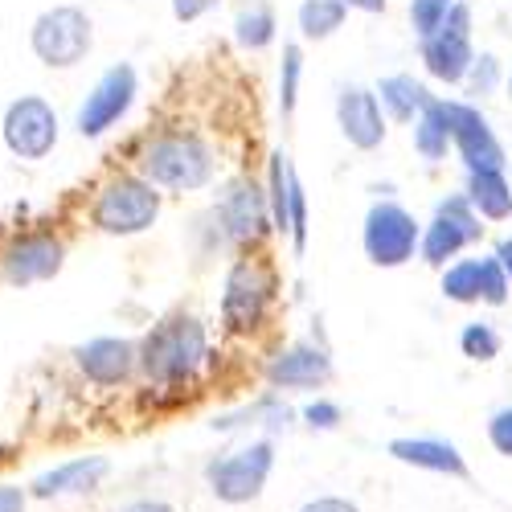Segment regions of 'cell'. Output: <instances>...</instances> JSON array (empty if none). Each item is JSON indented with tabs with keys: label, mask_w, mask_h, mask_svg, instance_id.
Wrapping results in <instances>:
<instances>
[{
	"label": "cell",
	"mask_w": 512,
	"mask_h": 512,
	"mask_svg": "<svg viewBox=\"0 0 512 512\" xmlns=\"http://www.w3.org/2000/svg\"><path fill=\"white\" fill-rule=\"evenodd\" d=\"M209 361H213L209 328L189 312H173L156 320L140 340V377L160 394L193 390L201 373L209 369Z\"/></svg>",
	"instance_id": "obj_1"
},
{
	"label": "cell",
	"mask_w": 512,
	"mask_h": 512,
	"mask_svg": "<svg viewBox=\"0 0 512 512\" xmlns=\"http://www.w3.org/2000/svg\"><path fill=\"white\" fill-rule=\"evenodd\" d=\"M275 443L271 439H242L218 455H209L201 467V480L209 496L226 508H246L263 500L271 476H275Z\"/></svg>",
	"instance_id": "obj_2"
},
{
	"label": "cell",
	"mask_w": 512,
	"mask_h": 512,
	"mask_svg": "<svg viewBox=\"0 0 512 512\" xmlns=\"http://www.w3.org/2000/svg\"><path fill=\"white\" fill-rule=\"evenodd\" d=\"M275 271L259 259H238L226 271L222 283V328L230 336H254L263 332L271 320V304H275Z\"/></svg>",
	"instance_id": "obj_3"
},
{
	"label": "cell",
	"mask_w": 512,
	"mask_h": 512,
	"mask_svg": "<svg viewBox=\"0 0 512 512\" xmlns=\"http://www.w3.org/2000/svg\"><path fill=\"white\" fill-rule=\"evenodd\" d=\"M140 173L148 185L156 189H201L213 177V152L205 140L173 132V136H160L144 148L140 156Z\"/></svg>",
	"instance_id": "obj_4"
},
{
	"label": "cell",
	"mask_w": 512,
	"mask_h": 512,
	"mask_svg": "<svg viewBox=\"0 0 512 512\" xmlns=\"http://www.w3.org/2000/svg\"><path fill=\"white\" fill-rule=\"evenodd\" d=\"M91 46H95L91 17L82 9H74V5L46 9L33 21V29H29V50L37 54L41 66H50V70L78 66L82 58L91 54Z\"/></svg>",
	"instance_id": "obj_5"
},
{
	"label": "cell",
	"mask_w": 512,
	"mask_h": 512,
	"mask_svg": "<svg viewBox=\"0 0 512 512\" xmlns=\"http://www.w3.org/2000/svg\"><path fill=\"white\" fill-rule=\"evenodd\" d=\"M91 218L103 234H144L160 218V193L144 177H111L95 197Z\"/></svg>",
	"instance_id": "obj_6"
},
{
	"label": "cell",
	"mask_w": 512,
	"mask_h": 512,
	"mask_svg": "<svg viewBox=\"0 0 512 512\" xmlns=\"http://www.w3.org/2000/svg\"><path fill=\"white\" fill-rule=\"evenodd\" d=\"M336 377V365L316 340H291L263 361V381L275 394H316Z\"/></svg>",
	"instance_id": "obj_7"
},
{
	"label": "cell",
	"mask_w": 512,
	"mask_h": 512,
	"mask_svg": "<svg viewBox=\"0 0 512 512\" xmlns=\"http://www.w3.org/2000/svg\"><path fill=\"white\" fill-rule=\"evenodd\" d=\"M0 136L5 148L21 160H46L58 148V115L41 95H21L5 107L0 119Z\"/></svg>",
	"instance_id": "obj_8"
},
{
	"label": "cell",
	"mask_w": 512,
	"mask_h": 512,
	"mask_svg": "<svg viewBox=\"0 0 512 512\" xmlns=\"http://www.w3.org/2000/svg\"><path fill=\"white\" fill-rule=\"evenodd\" d=\"M365 254H369V263L377 267H402L414 259V250L422 242V230L414 222V213H406L402 205L394 201H377L369 209V218H365Z\"/></svg>",
	"instance_id": "obj_9"
},
{
	"label": "cell",
	"mask_w": 512,
	"mask_h": 512,
	"mask_svg": "<svg viewBox=\"0 0 512 512\" xmlns=\"http://www.w3.org/2000/svg\"><path fill=\"white\" fill-rule=\"evenodd\" d=\"M66 267V242L50 230H33V234H17L0 250V275L9 287H33L46 283Z\"/></svg>",
	"instance_id": "obj_10"
},
{
	"label": "cell",
	"mask_w": 512,
	"mask_h": 512,
	"mask_svg": "<svg viewBox=\"0 0 512 512\" xmlns=\"http://www.w3.org/2000/svg\"><path fill=\"white\" fill-rule=\"evenodd\" d=\"M422 62L439 82H463L472 70L476 54H472V9L467 5H451L447 21L422 41Z\"/></svg>",
	"instance_id": "obj_11"
},
{
	"label": "cell",
	"mask_w": 512,
	"mask_h": 512,
	"mask_svg": "<svg viewBox=\"0 0 512 512\" xmlns=\"http://www.w3.org/2000/svg\"><path fill=\"white\" fill-rule=\"evenodd\" d=\"M480 234H484V226L476 218L472 201H467V197H447V201H439L431 226L422 230V242H418L422 263L443 267L447 259H455L467 242H480Z\"/></svg>",
	"instance_id": "obj_12"
},
{
	"label": "cell",
	"mask_w": 512,
	"mask_h": 512,
	"mask_svg": "<svg viewBox=\"0 0 512 512\" xmlns=\"http://www.w3.org/2000/svg\"><path fill=\"white\" fill-rule=\"evenodd\" d=\"M295 422H300V410H295L283 394L267 390L259 394L254 402H242L234 410H222V414H213L209 418V431H218V435H238V431H254V439H283L295 431Z\"/></svg>",
	"instance_id": "obj_13"
},
{
	"label": "cell",
	"mask_w": 512,
	"mask_h": 512,
	"mask_svg": "<svg viewBox=\"0 0 512 512\" xmlns=\"http://www.w3.org/2000/svg\"><path fill=\"white\" fill-rule=\"evenodd\" d=\"M74 365L95 390H123L140 373V345L123 336H95L74 349Z\"/></svg>",
	"instance_id": "obj_14"
},
{
	"label": "cell",
	"mask_w": 512,
	"mask_h": 512,
	"mask_svg": "<svg viewBox=\"0 0 512 512\" xmlns=\"http://www.w3.org/2000/svg\"><path fill=\"white\" fill-rule=\"evenodd\" d=\"M132 103H136V70L127 62H119L95 82L87 103L78 107V136H87V140L103 136L111 123H119L127 115Z\"/></svg>",
	"instance_id": "obj_15"
},
{
	"label": "cell",
	"mask_w": 512,
	"mask_h": 512,
	"mask_svg": "<svg viewBox=\"0 0 512 512\" xmlns=\"http://www.w3.org/2000/svg\"><path fill=\"white\" fill-rule=\"evenodd\" d=\"M111 476V459L107 455H74L62 459L46 472H37L29 480V500H70V496H91L103 488Z\"/></svg>",
	"instance_id": "obj_16"
},
{
	"label": "cell",
	"mask_w": 512,
	"mask_h": 512,
	"mask_svg": "<svg viewBox=\"0 0 512 512\" xmlns=\"http://www.w3.org/2000/svg\"><path fill=\"white\" fill-rule=\"evenodd\" d=\"M447 115H451V144L459 148L467 173H504V148L492 136L488 119L467 103H447Z\"/></svg>",
	"instance_id": "obj_17"
},
{
	"label": "cell",
	"mask_w": 512,
	"mask_h": 512,
	"mask_svg": "<svg viewBox=\"0 0 512 512\" xmlns=\"http://www.w3.org/2000/svg\"><path fill=\"white\" fill-rule=\"evenodd\" d=\"M386 455L414 467V472H431V476H447V480H467L472 467L467 455L459 451V443L443 439V435H398L386 443Z\"/></svg>",
	"instance_id": "obj_18"
},
{
	"label": "cell",
	"mask_w": 512,
	"mask_h": 512,
	"mask_svg": "<svg viewBox=\"0 0 512 512\" xmlns=\"http://www.w3.org/2000/svg\"><path fill=\"white\" fill-rule=\"evenodd\" d=\"M336 119H340V132H345V140L361 152L377 148L381 140H386V119H381V103L373 91L365 87H345L336 99Z\"/></svg>",
	"instance_id": "obj_19"
},
{
	"label": "cell",
	"mask_w": 512,
	"mask_h": 512,
	"mask_svg": "<svg viewBox=\"0 0 512 512\" xmlns=\"http://www.w3.org/2000/svg\"><path fill=\"white\" fill-rule=\"evenodd\" d=\"M267 218H271V209H267L263 193L246 181H238L222 201V222L234 242H259L267 234Z\"/></svg>",
	"instance_id": "obj_20"
},
{
	"label": "cell",
	"mask_w": 512,
	"mask_h": 512,
	"mask_svg": "<svg viewBox=\"0 0 512 512\" xmlns=\"http://www.w3.org/2000/svg\"><path fill=\"white\" fill-rule=\"evenodd\" d=\"M377 95H381V107H386L394 119H402V123H410L414 115H422L426 103H431L426 87H422V82H414L410 74H390V78H381Z\"/></svg>",
	"instance_id": "obj_21"
},
{
	"label": "cell",
	"mask_w": 512,
	"mask_h": 512,
	"mask_svg": "<svg viewBox=\"0 0 512 512\" xmlns=\"http://www.w3.org/2000/svg\"><path fill=\"white\" fill-rule=\"evenodd\" d=\"M467 201L492 222L512 218V189H508L504 173H472L467 177Z\"/></svg>",
	"instance_id": "obj_22"
},
{
	"label": "cell",
	"mask_w": 512,
	"mask_h": 512,
	"mask_svg": "<svg viewBox=\"0 0 512 512\" xmlns=\"http://www.w3.org/2000/svg\"><path fill=\"white\" fill-rule=\"evenodd\" d=\"M451 144V115H447V103L443 99H431L426 111L418 115V127H414V148L426 156V160H439Z\"/></svg>",
	"instance_id": "obj_23"
},
{
	"label": "cell",
	"mask_w": 512,
	"mask_h": 512,
	"mask_svg": "<svg viewBox=\"0 0 512 512\" xmlns=\"http://www.w3.org/2000/svg\"><path fill=\"white\" fill-rule=\"evenodd\" d=\"M443 300L451 304H480V259H459L443 271Z\"/></svg>",
	"instance_id": "obj_24"
},
{
	"label": "cell",
	"mask_w": 512,
	"mask_h": 512,
	"mask_svg": "<svg viewBox=\"0 0 512 512\" xmlns=\"http://www.w3.org/2000/svg\"><path fill=\"white\" fill-rule=\"evenodd\" d=\"M500 349H504V340H500L496 324H488V320H472V324H463V332H459V353H463L467 361L488 365V361H496V357H500Z\"/></svg>",
	"instance_id": "obj_25"
},
{
	"label": "cell",
	"mask_w": 512,
	"mask_h": 512,
	"mask_svg": "<svg viewBox=\"0 0 512 512\" xmlns=\"http://www.w3.org/2000/svg\"><path fill=\"white\" fill-rule=\"evenodd\" d=\"M345 13H349L345 0H304V5H300V29H304V37L320 41V37L340 29Z\"/></svg>",
	"instance_id": "obj_26"
},
{
	"label": "cell",
	"mask_w": 512,
	"mask_h": 512,
	"mask_svg": "<svg viewBox=\"0 0 512 512\" xmlns=\"http://www.w3.org/2000/svg\"><path fill=\"white\" fill-rule=\"evenodd\" d=\"M234 37H238L242 50H263V46H271V37H275V17H271V9H267V5H250L246 13H238Z\"/></svg>",
	"instance_id": "obj_27"
},
{
	"label": "cell",
	"mask_w": 512,
	"mask_h": 512,
	"mask_svg": "<svg viewBox=\"0 0 512 512\" xmlns=\"http://www.w3.org/2000/svg\"><path fill=\"white\" fill-rule=\"evenodd\" d=\"M300 74H304L300 46H283V74H279V107H283V119L295 115V99H300Z\"/></svg>",
	"instance_id": "obj_28"
},
{
	"label": "cell",
	"mask_w": 512,
	"mask_h": 512,
	"mask_svg": "<svg viewBox=\"0 0 512 512\" xmlns=\"http://www.w3.org/2000/svg\"><path fill=\"white\" fill-rule=\"evenodd\" d=\"M508 291H512V283H508L504 267L496 263V254H492V259H480V304L504 308L508 304Z\"/></svg>",
	"instance_id": "obj_29"
},
{
	"label": "cell",
	"mask_w": 512,
	"mask_h": 512,
	"mask_svg": "<svg viewBox=\"0 0 512 512\" xmlns=\"http://www.w3.org/2000/svg\"><path fill=\"white\" fill-rule=\"evenodd\" d=\"M300 422L308 426V431H316V435H328V431H336L340 422H345V410H340V402H332V398H312V402H304V410H300Z\"/></svg>",
	"instance_id": "obj_30"
},
{
	"label": "cell",
	"mask_w": 512,
	"mask_h": 512,
	"mask_svg": "<svg viewBox=\"0 0 512 512\" xmlns=\"http://www.w3.org/2000/svg\"><path fill=\"white\" fill-rule=\"evenodd\" d=\"M447 13H451V5H443V0H410V21L422 41L447 21Z\"/></svg>",
	"instance_id": "obj_31"
},
{
	"label": "cell",
	"mask_w": 512,
	"mask_h": 512,
	"mask_svg": "<svg viewBox=\"0 0 512 512\" xmlns=\"http://www.w3.org/2000/svg\"><path fill=\"white\" fill-rule=\"evenodd\" d=\"M484 435H488V443H492V451H496V455L512 459V406H500V410H492V414H488Z\"/></svg>",
	"instance_id": "obj_32"
},
{
	"label": "cell",
	"mask_w": 512,
	"mask_h": 512,
	"mask_svg": "<svg viewBox=\"0 0 512 512\" xmlns=\"http://www.w3.org/2000/svg\"><path fill=\"white\" fill-rule=\"evenodd\" d=\"M496 78H500V62L492 54H480L472 62V70H467V91H472V95H492Z\"/></svg>",
	"instance_id": "obj_33"
},
{
	"label": "cell",
	"mask_w": 512,
	"mask_h": 512,
	"mask_svg": "<svg viewBox=\"0 0 512 512\" xmlns=\"http://www.w3.org/2000/svg\"><path fill=\"white\" fill-rule=\"evenodd\" d=\"M295 512H361V504L353 496H336V492H324V496H312L304 500Z\"/></svg>",
	"instance_id": "obj_34"
},
{
	"label": "cell",
	"mask_w": 512,
	"mask_h": 512,
	"mask_svg": "<svg viewBox=\"0 0 512 512\" xmlns=\"http://www.w3.org/2000/svg\"><path fill=\"white\" fill-rule=\"evenodd\" d=\"M0 512H29V488L0 484Z\"/></svg>",
	"instance_id": "obj_35"
},
{
	"label": "cell",
	"mask_w": 512,
	"mask_h": 512,
	"mask_svg": "<svg viewBox=\"0 0 512 512\" xmlns=\"http://www.w3.org/2000/svg\"><path fill=\"white\" fill-rule=\"evenodd\" d=\"M115 512H177V504H168V500H160V496H136V500L119 504Z\"/></svg>",
	"instance_id": "obj_36"
},
{
	"label": "cell",
	"mask_w": 512,
	"mask_h": 512,
	"mask_svg": "<svg viewBox=\"0 0 512 512\" xmlns=\"http://www.w3.org/2000/svg\"><path fill=\"white\" fill-rule=\"evenodd\" d=\"M209 9V0H173V13L181 17V21H193V17H201Z\"/></svg>",
	"instance_id": "obj_37"
},
{
	"label": "cell",
	"mask_w": 512,
	"mask_h": 512,
	"mask_svg": "<svg viewBox=\"0 0 512 512\" xmlns=\"http://www.w3.org/2000/svg\"><path fill=\"white\" fill-rule=\"evenodd\" d=\"M496 263L504 267V275H508V283H512V238H504V242L496 246Z\"/></svg>",
	"instance_id": "obj_38"
},
{
	"label": "cell",
	"mask_w": 512,
	"mask_h": 512,
	"mask_svg": "<svg viewBox=\"0 0 512 512\" xmlns=\"http://www.w3.org/2000/svg\"><path fill=\"white\" fill-rule=\"evenodd\" d=\"M349 9H361V13H381L386 9V0H345Z\"/></svg>",
	"instance_id": "obj_39"
},
{
	"label": "cell",
	"mask_w": 512,
	"mask_h": 512,
	"mask_svg": "<svg viewBox=\"0 0 512 512\" xmlns=\"http://www.w3.org/2000/svg\"><path fill=\"white\" fill-rule=\"evenodd\" d=\"M443 5H455V0H443Z\"/></svg>",
	"instance_id": "obj_40"
},
{
	"label": "cell",
	"mask_w": 512,
	"mask_h": 512,
	"mask_svg": "<svg viewBox=\"0 0 512 512\" xmlns=\"http://www.w3.org/2000/svg\"><path fill=\"white\" fill-rule=\"evenodd\" d=\"M508 91H512V82H508Z\"/></svg>",
	"instance_id": "obj_41"
}]
</instances>
